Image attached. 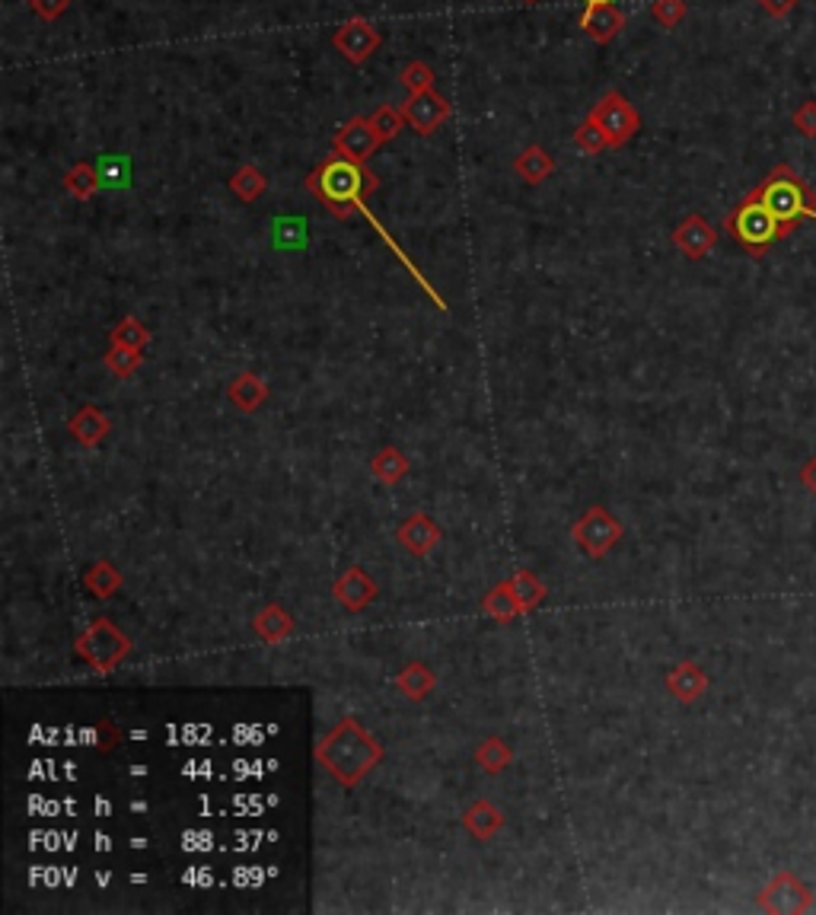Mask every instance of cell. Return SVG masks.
Here are the masks:
<instances>
[{
	"label": "cell",
	"mask_w": 816,
	"mask_h": 915,
	"mask_svg": "<svg viewBox=\"0 0 816 915\" xmlns=\"http://www.w3.org/2000/svg\"><path fill=\"white\" fill-rule=\"evenodd\" d=\"M64 189L74 195L77 201H90V198L102 189L99 170H93L90 163H77V166H71V170H67V176H64Z\"/></svg>",
	"instance_id": "obj_27"
},
{
	"label": "cell",
	"mask_w": 816,
	"mask_h": 915,
	"mask_svg": "<svg viewBox=\"0 0 816 915\" xmlns=\"http://www.w3.org/2000/svg\"><path fill=\"white\" fill-rule=\"evenodd\" d=\"M306 242V224L297 217H281L275 221V246L288 249V246H303Z\"/></svg>",
	"instance_id": "obj_37"
},
{
	"label": "cell",
	"mask_w": 816,
	"mask_h": 915,
	"mask_svg": "<svg viewBox=\"0 0 816 915\" xmlns=\"http://www.w3.org/2000/svg\"><path fill=\"white\" fill-rule=\"evenodd\" d=\"M316 760L326 766V772L336 778L338 785L357 788L371 772L384 763V747L374 740V734L357 718H344L316 747Z\"/></svg>",
	"instance_id": "obj_2"
},
{
	"label": "cell",
	"mask_w": 816,
	"mask_h": 915,
	"mask_svg": "<svg viewBox=\"0 0 816 915\" xmlns=\"http://www.w3.org/2000/svg\"><path fill=\"white\" fill-rule=\"evenodd\" d=\"M511 584H514V593H517V600H520L524 613L536 610V606L545 600V584L536 578L532 572H517V575L511 578Z\"/></svg>",
	"instance_id": "obj_33"
},
{
	"label": "cell",
	"mask_w": 816,
	"mask_h": 915,
	"mask_svg": "<svg viewBox=\"0 0 816 915\" xmlns=\"http://www.w3.org/2000/svg\"><path fill=\"white\" fill-rule=\"evenodd\" d=\"M67 431H71V437H74L80 447H97V443L105 440V434L112 431V425H109V418L99 412L97 405H84V409L71 418Z\"/></svg>",
	"instance_id": "obj_18"
},
{
	"label": "cell",
	"mask_w": 816,
	"mask_h": 915,
	"mask_svg": "<svg viewBox=\"0 0 816 915\" xmlns=\"http://www.w3.org/2000/svg\"><path fill=\"white\" fill-rule=\"evenodd\" d=\"M524 3H536V0H524Z\"/></svg>",
	"instance_id": "obj_43"
},
{
	"label": "cell",
	"mask_w": 816,
	"mask_h": 915,
	"mask_svg": "<svg viewBox=\"0 0 816 915\" xmlns=\"http://www.w3.org/2000/svg\"><path fill=\"white\" fill-rule=\"evenodd\" d=\"M399 542H402V549H409L412 555H418V559H425L428 552H431L434 546L440 542V527L434 524L428 514H412L402 527H399Z\"/></svg>",
	"instance_id": "obj_16"
},
{
	"label": "cell",
	"mask_w": 816,
	"mask_h": 915,
	"mask_svg": "<svg viewBox=\"0 0 816 915\" xmlns=\"http://www.w3.org/2000/svg\"><path fill=\"white\" fill-rule=\"evenodd\" d=\"M575 147L580 150V153H587V156H597V153H603L606 147H610V138H606V131L587 115L580 125H577L575 131Z\"/></svg>",
	"instance_id": "obj_32"
},
{
	"label": "cell",
	"mask_w": 816,
	"mask_h": 915,
	"mask_svg": "<svg viewBox=\"0 0 816 915\" xmlns=\"http://www.w3.org/2000/svg\"><path fill=\"white\" fill-rule=\"evenodd\" d=\"M511 760H514V753H511V747H507L501 737H488V740H481V747L476 750V766H479L481 772H488V775L504 772L507 766H511Z\"/></svg>",
	"instance_id": "obj_29"
},
{
	"label": "cell",
	"mask_w": 816,
	"mask_h": 915,
	"mask_svg": "<svg viewBox=\"0 0 816 915\" xmlns=\"http://www.w3.org/2000/svg\"><path fill=\"white\" fill-rule=\"evenodd\" d=\"M673 246H676L686 259L699 262V259H705V255L718 246V230L712 227L708 217H702V214H686V217L676 224V230H673Z\"/></svg>",
	"instance_id": "obj_12"
},
{
	"label": "cell",
	"mask_w": 816,
	"mask_h": 915,
	"mask_svg": "<svg viewBox=\"0 0 816 915\" xmlns=\"http://www.w3.org/2000/svg\"><path fill=\"white\" fill-rule=\"evenodd\" d=\"M689 13V3L686 0H654L651 3V16L654 23H661L664 29H676Z\"/></svg>",
	"instance_id": "obj_36"
},
{
	"label": "cell",
	"mask_w": 816,
	"mask_h": 915,
	"mask_svg": "<svg viewBox=\"0 0 816 915\" xmlns=\"http://www.w3.org/2000/svg\"><path fill=\"white\" fill-rule=\"evenodd\" d=\"M265 189H268V176L252 163H246L230 176V192L237 195L240 201H255V198L265 195Z\"/></svg>",
	"instance_id": "obj_26"
},
{
	"label": "cell",
	"mask_w": 816,
	"mask_h": 915,
	"mask_svg": "<svg viewBox=\"0 0 816 915\" xmlns=\"http://www.w3.org/2000/svg\"><path fill=\"white\" fill-rule=\"evenodd\" d=\"M791 125H794V131L801 135V138H807V141H814L816 138V99H804L798 109H794V115H791Z\"/></svg>",
	"instance_id": "obj_38"
},
{
	"label": "cell",
	"mask_w": 816,
	"mask_h": 915,
	"mask_svg": "<svg viewBox=\"0 0 816 915\" xmlns=\"http://www.w3.org/2000/svg\"><path fill=\"white\" fill-rule=\"evenodd\" d=\"M303 189L306 192H313L316 198H319V204L332 214V217H338V221H348L351 214H364L367 217V224L380 234L386 240V246L399 255V262L415 275V281L422 285V288L428 290L434 297V303L440 306V310H447V303H443V297L437 293V290L425 281V275L415 268V262L399 249V242L392 240L389 234L384 230V224L374 217V211L367 208V198L380 189V179L364 166V163H357V160H348V156H341V153H329L306 179H303Z\"/></svg>",
	"instance_id": "obj_1"
},
{
	"label": "cell",
	"mask_w": 816,
	"mask_h": 915,
	"mask_svg": "<svg viewBox=\"0 0 816 915\" xmlns=\"http://www.w3.org/2000/svg\"><path fill=\"white\" fill-rule=\"evenodd\" d=\"M434 674L425 664H405L399 676H396V689L409 699V702H422L434 692Z\"/></svg>",
	"instance_id": "obj_23"
},
{
	"label": "cell",
	"mask_w": 816,
	"mask_h": 915,
	"mask_svg": "<svg viewBox=\"0 0 816 915\" xmlns=\"http://www.w3.org/2000/svg\"><path fill=\"white\" fill-rule=\"evenodd\" d=\"M756 3L763 7V13L771 16V20H784V16H791V10L798 7V0H756Z\"/></svg>",
	"instance_id": "obj_40"
},
{
	"label": "cell",
	"mask_w": 816,
	"mask_h": 915,
	"mask_svg": "<svg viewBox=\"0 0 816 915\" xmlns=\"http://www.w3.org/2000/svg\"><path fill=\"white\" fill-rule=\"evenodd\" d=\"M724 230L740 242L753 259H763L775 242L788 240L794 234L753 192L743 195V201L724 217Z\"/></svg>",
	"instance_id": "obj_4"
},
{
	"label": "cell",
	"mask_w": 816,
	"mask_h": 915,
	"mask_svg": "<svg viewBox=\"0 0 816 915\" xmlns=\"http://www.w3.org/2000/svg\"><path fill=\"white\" fill-rule=\"evenodd\" d=\"M252 628H255V635H259L262 641L275 644V641H285V638H290V635L297 631V623H293V616H290L285 606L268 603L262 613H255Z\"/></svg>",
	"instance_id": "obj_19"
},
{
	"label": "cell",
	"mask_w": 816,
	"mask_h": 915,
	"mask_svg": "<svg viewBox=\"0 0 816 915\" xmlns=\"http://www.w3.org/2000/svg\"><path fill=\"white\" fill-rule=\"evenodd\" d=\"M590 3H613V0H587V7H590Z\"/></svg>",
	"instance_id": "obj_42"
},
{
	"label": "cell",
	"mask_w": 816,
	"mask_h": 915,
	"mask_svg": "<svg viewBox=\"0 0 816 915\" xmlns=\"http://www.w3.org/2000/svg\"><path fill=\"white\" fill-rule=\"evenodd\" d=\"M580 29H583L593 42L606 46V42H613L625 29V13L616 3H590V7L583 10V16H580Z\"/></svg>",
	"instance_id": "obj_14"
},
{
	"label": "cell",
	"mask_w": 816,
	"mask_h": 915,
	"mask_svg": "<svg viewBox=\"0 0 816 915\" xmlns=\"http://www.w3.org/2000/svg\"><path fill=\"white\" fill-rule=\"evenodd\" d=\"M67 7H71V0H29V10H33L39 20H46V23L61 20V16L67 13Z\"/></svg>",
	"instance_id": "obj_39"
},
{
	"label": "cell",
	"mask_w": 816,
	"mask_h": 915,
	"mask_svg": "<svg viewBox=\"0 0 816 915\" xmlns=\"http://www.w3.org/2000/svg\"><path fill=\"white\" fill-rule=\"evenodd\" d=\"M402 115L409 122V128L422 138L434 135L447 118H450V102L434 93V90H425V93H409V99L402 102Z\"/></svg>",
	"instance_id": "obj_10"
},
{
	"label": "cell",
	"mask_w": 816,
	"mask_h": 915,
	"mask_svg": "<svg viewBox=\"0 0 816 915\" xmlns=\"http://www.w3.org/2000/svg\"><path fill=\"white\" fill-rule=\"evenodd\" d=\"M371 122H374V128H377V135L386 141H392V138H399V131L405 128V115H402V109H396V105H380V109H374L371 112Z\"/></svg>",
	"instance_id": "obj_34"
},
{
	"label": "cell",
	"mask_w": 816,
	"mask_h": 915,
	"mask_svg": "<svg viewBox=\"0 0 816 915\" xmlns=\"http://www.w3.org/2000/svg\"><path fill=\"white\" fill-rule=\"evenodd\" d=\"M572 536H575V542L590 555V559H606L616 546H619V539L625 536L623 524L606 511V507H590L580 521H577L575 527H572Z\"/></svg>",
	"instance_id": "obj_7"
},
{
	"label": "cell",
	"mask_w": 816,
	"mask_h": 915,
	"mask_svg": "<svg viewBox=\"0 0 816 915\" xmlns=\"http://www.w3.org/2000/svg\"><path fill=\"white\" fill-rule=\"evenodd\" d=\"M99 179L102 189H128L131 186V160L125 153H105L99 156Z\"/></svg>",
	"instance_id": "obj_25"
},
{
	"label": "cell",
	"mask_w": 816,
	"mask_h": 915,
	"mask_svg": "<svg viewBox=\"0 0 816 915\" xmlns=\"http://www.w3.org/2000/svg\"><path fill=\"white\" fill-rule=\"evenodd\" d=\"M708 682H712V679H708V674H705L695 661H679L670 674H667V692H670L679 705H695V702L705 695Z\"/></svg>",
	"instance_id": "obj_15"
},
{
	"label": "cell",
	"mask_w": 816,
	"mask_h": 915,
	"mask_svg": "<svg viewBox=\"0 0 816 915\" xmlns=\"http://www.w3.org/2000/svg\"><path fill=\"white\" fill-rule=\"evenodd\" d=\"M590 118L606 131V138H610V147H623L628 145L635 135H638V128H641V115H638V109L628 102V99L619 93V90H610L606 97L600 99L593 109H590Z\"/></svg>",
	"instance_id": "obj_8"
},
{
	"label": "cell",
	"mask_w": 816,
	"mask_h": 915,
	"mask_svg": "<svg viewBox=\"0 0 816 915\" xmlns=\"http://www.w3.org/2000/svg\"><path fill=\"white\" fill-rule=\"evenodd\" d=\"M753 195L766 204L768 211H771L788 230H798V224H801L804 217H807V221H816V192L791 163L771 166V173L753 189Z\"/></svg>",
	"instance_id": "obj_3"
},
{
	"label": "cell",
	"mask_w": 816,
	"mask_h": 915,
	"mask_svg": "<svg viewBox=\"0 0 816 915\" xmlns=\"http://www.w3.org/2000/svg\"><path fill=\"white\" fill-rule=\"evenodd\" d=\"M371 473L374 479L384 485L402 482L409 476V456L399 447H384L374 460H371Z\"/></svg>",
	"instance_id": "obj_24"
},
{
	"label": "cell",
	"mask_w": 816,
	"mask_h": 915,
	"mask_svg": "<svg viewBox=\"0 0 816 915\" xmlns=\"http://www.w3.org/2000/svg\"><path fill=\"white\" fill-rule=\"evenodd\" d=\"M798 482L804 485L811 494H816V456H811L804 466H801V473H798Z\"/></svg>",
	"instance_id": "obj_41"
},
{
	"label": "cell",
	"mask_w": 816,
	"mask_h": 915,
	"mask_svg": "<svg viewBox=\"0 0 816 915\" xmlns=\"http://www.w3.org/2000/svg\"><path fill=\"white\" fill-rule=\"evenodd\" d=\"M227 396H230V402H234L240 412H255V409H262V405L268 402V384H265L259 374L242 371V374H237V377L230 380Z\"/></svg>",
	"instance_id": "obj_17"
},
{
	"label": "cell",
	"mask_w": 816,
	"mask_h": 915,
	"mask_svg": "<svg viewBox=\"0 0 816 915\" xmlns=\"http://www.w3.org/2000/svg\"><path fill=\"white\" fill-rule=\"evenodd\" d=\"M332 593H336V600L344 610L361 613V610H367V606L377 600V584H374V578H371L364 568L351 565V568L336 580Z\"/></svg>",
	"instance_id": "obj_13"
},
{
	"label": "cell",
	"mask_w": 816,
	"mask_h": 915,
	"mask_svg": "<svg viewBox=\"0 0 816 915\" xmlns=\"http://www.w3.org/2000/svg\"><path fill=\"white\" fill-rule=\"evenodd\" d=\"M332 46L344 54V61L367 64L374 58V51L380 49V33H377V26L371 20L354 16V20L338 26L336 36H332Z\"/></svg>",
	"instance_id": "obj_9"
},
{
	"label": "cell",
	"mask_w": 816,
	"mask_h": 915,
	"mask_svg": "<svg viewBox=\"0 0 816 915\" xmlns=\"http://www.w3.org/2000/svg\"><path fill=\"white\" fill-rule=\"evenodd\" d=\"M756 906L768 915H801L814 910L811 887L794 870H778L756 893Z\"/></svg>",
	"instance_id": "obj_6"
},
{
	"label": "cell",
	"mask_w": 816,
	"mask_h": 915,
	"mask_svg": "<svg viewBox=\"0 0 816 915\" xmlns=\"http://www.w3.org/2000/svg\"><path fill=\"white\" fill-rule=\"evenodd\" d=\"M463 826L479 839V842H488L501 826H504V814L491 804V801H485V798H479V801H473L469 807H466V814H463Z\"/></svg>",
	"instance_id": "obj_20"
},
{
	"label": "cell",
	"mask_w": 816,
	"mask_h": 915,
	"mask_svg": "<svg viewBox=\"0 0 816 915\" xmlns=\"http://www.w3.org/2000/svg\"><path fill=\"white\" fill-rule=\"evenodd\" d=\"M84 584L90 587V593L93 597H99V600H109L118 587H122V575L115 572V565L112 562H93L87 572H84Z\"/></svg>",
	"instance_id": "obj_28"
},
{
	"label": "cell",
	"mask_w": 816,
	"mask_h": 915,
	"mask_svg": "<svg viewBox=\"0 0 816 915\" xmlns=\"http://www.w3.org/2000/svg\"><path fill=\"white\" fill-rule=\"evenodd\" d=\"M514 173H517L524 183H529V186H539V183H545V179L555 173V160L545 153V147L529 145L527 150L514 160Z\"/></svg>",
	"instance_id": "obj_22"
},
{
	"label": "cell",
	"mask_w": 816,
	"mask_h": 915,
	"mask_svg": "<svg viewBox=\"0 0 816 915\" xmlns=\"http://www.w3.org/2000/svg\"><path fill=\"white\" fill-rule=\"evenodd\" d=\"M384 147V138L377 135L371 115H357L351 122L341 125V131L336 135V153L348 156V160H357V163H367L377 150Z\"/></svg>",
	"instance_id": "obj_11"
},
{
	"label": "cell",
	"mask_w": 816,
	"mask_h": 915,
	"mask_svg": "<svg viewBox=\"0 0 816 915\" xmlns=\"http://www.w3.org/2000/svg\"><path fill=\"white\" fill-rule=\"evenodd\" d=\"M147 341H150V333H147L145 323L135 319V316H125V319L109 333V344H122V348H138V351H145Z\"/></svg>",
	"instance_id": "obj_31"
},
{
	"label": "cell",
	"mask_w": 816,
	"mask_h": 915,
	"mask_svg": "<svg viewBox=\"0 0 816 915\" xmlns=\"http://www.w3.org/2000/svg\"><path fill=\"white\" fill-rule=\"evenodd\" d=\"M77 654L93 667V670H115L128 654H131V638L115 626L109 616H97L87 631L77 638Z\"/></svg>",
	"instance_id": "obj_5"
},
{
	"label": "cell",
	"mask_w": 816,
	"mask_h": 915,
	"mask_svg": "<svg viewBox=\"0 0 816 915\" xmlns=\"http://www.w3.org/2000/svg\"><path fill=\"white\" fill-rule=\"evenodd\" d=\"M402 87L409 93H425V90H434V71L425 64V61H409L399 74Z\"/></svg>",
	"instance_id": "obj_35"
},
{
	"label": "cell",
	"mask_w": 816,
	"mask_h": 915,
	"mask_svg": "<svg viewBox=\"0 0 816 915\" xmlns=\"http://www.w3.org/2000/svg\"><path fill=\"white\" fill-rule=\"evenodd\" d=\"M481 610L494 619V623H511L514 616H524V606L514 593L511 580H501L498 587H491L481 600Z\"/></svg>",
	"instance_id": "obj_21"
},
{
	"label": "cell",
	"mask_w": 816,
	"mask_h": 915,
	"mask_svg": "<svg viewBox=\"0 0 816 915\" xmlns=\"http://www.w3.org/2000/svg\"><path fill=\"white\" fill-rule=\"evenodd\" d=\"M105 367L118 377V380H128V377H135L138 371H141V364H145V351H138V348H122V344H109V351H105Z\"/></svg>",
	"instance_id": "obj_30"
}]
</instances>
